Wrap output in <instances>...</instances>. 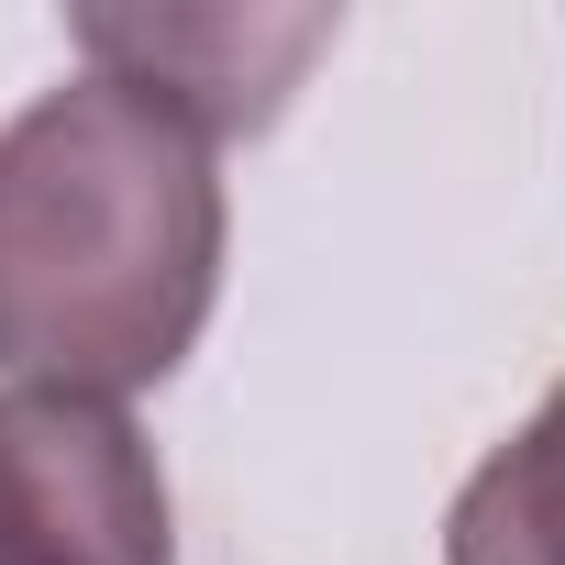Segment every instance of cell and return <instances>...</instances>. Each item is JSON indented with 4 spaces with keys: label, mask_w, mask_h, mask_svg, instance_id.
<instances>
[{
    "label": "cell",
    "mask_w": 565,
    "mask_h": 565,
    "mask_svg": "<svg viewBox=\"0 0 565 565\" xmlns=\"http://www.w3.org/2000/svg\"><path fill=\"white\" fill-rule=\"evenodd\" d=\"M78 45L100 56V78L145 89L156 111H178L189 134L222 145V134L277 122V100L333 45V23L322 12H289V23H244V12H78Z\"/></svg>",
    "instance_id": "obj_3"
},
{
    "label": "cell",
    "mask_w": 565,
    "mask_h": 565,
    "mask_svg": "<svg viewBox=\"0 0 565 565\" xmlns=\"http://www.w3.org/2000/svg\"><path fill=\"white\" fill-rule=\"evenodd\" d=\"M444 565H565V377H554L543 411L455 488Z\"/></svg>",
    "instance_id": "obj_4"
},
{
    "label": "cell",
    "mask_w": 565,
    "mask_h": 565,
    "mask_svg": "<svg viewBox=\"0 0 565 565\" xmlns=\"http://www.w3.org/2000/svg\"><path fill=\"white\" fill-rule=\"evenodd\" d=\"M0 565H178L156 444L111 399L0 388Z\"/></svg>",
    "instance_id": "obj_2"
},
{
    "label": "cell",
    "mask_w": 565,
    "mask_h": 565,
    "mask_svg": "<svg viewBox=\"0 0 565 565\" xmlns=\"http://www.w3.org/2000/svg\"><path fill=\"white\" fill-rule=\"evenodd\" d=\"M222 300L211 134L122 78H67L0 122V366L122 399L189 366Z\"/></svg>",
    "instance_id": "obj_1"
}]
</instances>
